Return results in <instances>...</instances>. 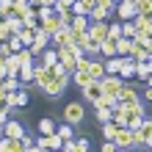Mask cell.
<instances>
[{
  "label": "cell",
  "mask_w": 152,
  "mask_h": 152,
  "mask_svg": "<svg viewBox=\"0 0 152 152\" xmlns=\"http://www.w3.org/2000/svg\"><path fill=\"white\" fill-rule=\"evenodd\" d=\"M20 61H17V56H8L6 61H3V72H6V77H17V72H20Z\"/></svg>",
  "instance_id": "cell-19"
},
{
  "label": "cell",
  "mask_w": 152,
  "mask_h": 152,
  "mask_svg": "<svg viewBox=\"0 0 152 152\" xmlns=\"http://www.w3.org/2000/svg\"><path fill=\"white\" fill-rule=\"evenodd\" d=\"M102 88V97H111V100H116V94H119V88H122V80L116 77V75H105L102 80H97Z\"/></svg>",
  "instance_id": "cell-4"
},
{
  "label": "cell",
  "mask_w": 152,
  "mask_h": 152,
  "mask_svg": "<svg viewBox=\"0 0 152 152\" xmlns=\"http://www.w3.org/2000/svg\"><path fill=\"white\" fill-rule=\"evenodd\" d=\"M83 119H86V108L80 102H69L66 108H64V122L66 124H72V127H75V124H80Z\"/></svg>",
  "instance_id": "cell-3"
},
{
  "label": "cell",
  "mask_w": 152,
  "mask_h": 152,
  "mask_svg": "<svg viewBox=\"0 0 152 152\" xmlns=\"http://www.w3.org/2000/svg\"><path fill=\"white\" fill-rule=\"evenodd\" d=\"M149 50H152V44H144V42H133V44H130V53H127V58L133 61V64L149 61Z\"/></svg>",
  "instance_id": "cell-5"
},
{
  "label": "cell",
  "mask_w": 152,
  "mask_h": 152,
  "mask_svg": "<svg viewBox=\"0 0 152 152\" xmlns=\"http://www.w3.org/2000/svg\"><path fill=\"white\" fill-rule=\"evenodd\" d=\"M149 100H152V88H149V86H144V102H149Z\"/></svg>",
  "instance_id": "cell-46"
},
{
  "label": "cell",
  "mask_w": 152,
  "mask_h": 152,
  "mask_svg": "<svg viewBox=\"0 0 152 152\" xmlns=\"http://www.w3.org/2000/svg\"><path fill=\"white\" fill-rule=\"evenodd\" d=\"M91 3H94V0H91Z\"/></svg>",
  "instance_id": "cell-56"
},
{
  "label": "cell",
  "mask_w": 152,
  "mask_h": 152,
  "mask_svg": "<svg viewBox=\"0 0 152 152\" xmlns=\"http://www.w3.org/2000/svg\"><path fill=\"white\" fill-rule=\"evenodd\" d=\"M8 36H14V33L8 31V25H6V20H0V42H8Z\"/></svg>",
  "instance_id": "cell-41"
},
{
  "label": "cell",
  "mask_w": 152,
  "mask_h": 152,
  "mask_svg": "<svg viewBox=\"0 0 152 152\" xmlns=\"http://www.w3.org/2000/svg\"><path fill=\"white\" fill-rule=\"evenodd\" d=\"M0 152H25L20 138H3L0 141Z\"/></svg>",
  "instance_id": "cell-20"
},
{
  "label": "cell",
  "mask_w": 152,
  "mask_h": 152,
  "mask_svg": "<svg viewBox=\"0 0 152 152\" xmlns=\"http://www.w3.org/2000/svg\"><path fill=\"white\" fill-rule=\"evenodd\" d=\"M28 105V88H17V91L6 94V108H25Z\"/></svg>",
  "instance_id": "cell-6"
},
{
  "label": "cell",
  "mask_w": 152,
  "mask_h": 152,
  "mask_svg": "<svg viewBox=\"0 0 152 152\" xmlns=\"http://www.w3.org/2000/svg\"><path fill=\"white\" fill-rule=\"evenodd\" d=\"M33 33H36V31H31V28H25V25H22V28H20V33H14V36H20V42L25 44V47H31V42H33Z\"/></svg>",
  "instance_id": "cell-31"
},
{
  "label": "cell",
  "mask_w": 152,
  "mask_h": 152,
  "mask_svg": "<svg viewBox=\"0 0 152 152\" xmlns=\"http://www.w3.org/2000/svg\"><path fill=\"white\" fill-rule=\"evenodd\" d=\"M86 33H88V42H97V44H100V42L108 39V22H91Z\"/></svg>",
  "instance_id": "cell-8"
},
{
  "label": "cell",
  "mask_w": 152,
  "mask_h": 152,
  "mask_svg": "<svg viewBox=\"0 0 152 152\" xmlns=\"http://www.w3.org/2000/svg\"><path fill=\"white\" fill-rule=\"evenodd\" d=\"M136 36V28H133V22H122V39H133Z\"/></svg>",
  "instance_id": "cell-38"
},
{
  "label": "cell",
  "mask_w": 152,
  "mask_h": 152,
  "mask_svg": "<svg viewBox=\"0 0 152 152\" xmlns=\"http://www.w3.org/2000/svg\"><path fill=\"white\" fill-rule=\"evenodd\" d=\"M39 6H47V8H53V6H56V0H39Z\"/></svg>",
  "instance_id": "cell-47"
},
{
  "label": "cell",
  "mask_w": 152,
  "mask_h": 152,
  "mask_svg": "<svg viewBox=\"0 0 152 152\" xmlns=\"http://www.w3.org/2000/svg\"><path fill=\"white\" fill-rule=\"evenodd\" d=\"M11 6H14V0H0V17L11 14Z\"/></svg>",
  "instance_id": "cell-40"
},
{
  "label": "cell",
  "mask_w": 152,
  "mask_h": 152,
  "mask_svg": "<svg viewBox=\"0 0 152 152\" xmlns=\"http://www.w3.org/2000/svg\"><path fill=\"white\" fill-rule=\"evenodd\" d=\"M66 86H69V75H66V72H61V75H56V77H53L50 83L42 88V91L47 94V97H61V94L66 91Z\"/></svg>",
  "instance_id": "cell-2"
},
{
  "label": "cell",
  "mask_w": 152,
  "mask_h": 152,
  "mask_svg": "<svg viewBox=\"0 0 152 152\" xmlns=\"http://www.w3.org/2000/svg\"><path fill=\"white\" fill-rule=\"evenodd\" d=\"M69 42H72V31H69V28H61L58 33H53V36H50V47H66Z\"/></svg>",
  "instance_id": "cell-14"
},
{
  "label": "cell",
  "mask_w": 152,
  "mask_h": 152,
  "mask_svg": "<svg viewBox=\"0 0 152 152\" xmlns=\"http://www.w3.org/2000/svg\"><path fill=\"white\" fill-rule=\"evenodd\" d=\"M11 119V108H6V105H0V124H6Z\"/></svg>",
  "instance_id": "cell-42"
},
{
  "label": "cell",
  "mask_w": 152,
  "mask_h": 152,
  "mask_svg": "<svg viewBox=\"0 0 152 152\" xmlns=\"http://www.w3.org/2000/svg\"><path fill=\"white\" fill-rule=\"evenodd\" d=\"M80 91H83V100H86V102H91V105L102 97V88H100V83H97V80H91V83H88V86H83Z\"/></svg>",
  "instance_id": "cell-11"
},
{
  "label": "cell",
  "mask_w": 152,
  "mask_h": 152,
  "mask_svg": "<svg viewBox=\"0 0 152 152\" xmlns=\"http://www.w3.org/2000/svg\"><path fill=\"white\" fill-rule=\"evenodd\" d=\"M88 17H72V22H69V31L72 33H86L88 31Z\"/></svg>",
  "instance_id": "cell-21"
},
{
  "label": "cell",
  "mask_w": 152,
  "mask_h": 152,
  "mask_svg": "<svg viewBox=\"0 0 152 152\" xmlns=\"http://www.w3.org/2000/svg\"><path fill=\"white\" fill-rule=\"evenodd\" d=\"M17 80L22 83V88H28V86L33 83V64H25V66H20V72H17Z\"/></svg>",
  "instance_id": "cell-16"
},
{
  "label": "cell",
  "mask_w": 152,
  "mask_h": 152,
  "mask_svg": "<svg viewBox=\"0 0 152 152\" xmlns=\"http://www.w3.org/2000/svg\"><path fill=\"white\" fill-rule=\"evenodd\" d=\"M0 127H3V138H22L25 136L22 122H17V119H8L6 124H0Z\"/></svg>",
  "instance_id": "cell-10"
},
{
  "label": "cell",
  "mask_w": 152,
  "mask_h": 152,
  "mask_svg": "<svg viewBox=\"0 0 152 152\" xmlns=\"http://www.w3.org/2000/svg\"><path fill=\"white\" fill-rule=\"evenodd\" d=\"M149 72H152L149 61H141V64H136V77H138L144 86H149Z\"/></svg>",
  "instance_id": "cell-22"
},
{
  "label": "cell",
  "mask_w": 152,
  "mask_h": 152,
  "mask_svg": "<svg viewBox=\"0 0 152 152\" xmlns=\"http://www.w3.org/2000/svg\"><path fill=\"white\" fill-rule=\"evenodd\" d=\"M61 28H64V22H61V20H58L56 14H53V17H47V20H42V22H39V31H44V33H47V36H53V33H58Z\"/></svg>",
  "instance_id": "cell-12"
},
{
  "label": "cell",
  "mask_w": 152,
  "mask_h": 152,
  "mask_svg": "<svg viewBox=\"0 0 152 152\" xmlns=\"http://www.w3.org/2000/svg\"><path fill=\"white\" fill-rule=\"evenodd\" d=\"M130 44H133V39H116V42H113V47H116V56H119V58H127V53H130Z\"/></svg>",
  "instance_id": "cell-27"
},
{
  "label": "cell",
  "mask_w": 152,
  "mask_h": 152,
  "mask_svg": "<svg viewBox=\"0 0 152 152\" xmlns=\"http://www.w3.org/2000/svg\"><path fill=\"white\" fill-rule=\"evenodd\" d=\"M91 6H94L91 0H75L69 11H72L75 17H88V11H91Z\"/></svg>",
  "instance_id": "cell-18"
},
{
  "label": "cell",
  "mask_w": 152,
  "mask_h": 152,
  "mask_svg": "<svg viewBox=\"0 0 152 152\" xmlns=\"http://www.w3.org/2000/svg\"><path fill=\"white\" fill-rule=\"evenodd\" d=\"M108 39L111 42H116V39H122V22H108Z\"/></svg>",
  "instance_id": "cell-32"
},
{
  "label": "cell",
  "mask_w": 152,
  "mask_h": 152,
  "mask_svg": "<svg viewBox=\"0 0 152 152\" xmlns=\"http://www.w3.org/2000/svg\"><path fill=\"white\" fill-rule=\"evenodd\" d=\"M113 56H116V47H113V42H111V39L100 42V58L105 61V58H113Z\"/></svg>",
  "instance_id": "cell-28"
},
{
  "label": "cell",
  "mask_w": 152,
  "mask_h": 152,
  "mask_svg": "<svg viewBox=\"0 0 152 152\" xmlns=\"http://www.w3.org/2000/svg\"><path fill=\"white\" fill-rule=\"evenodd\" d=\"M88 77H91V80H102V77H105L102 58H91V64H88Z\"/></svg>",
  "instance_id": "cell-15"
},
{
  "label": "cell",
  "mask_w": 152,
  "mask_h": 152,
  "mask_svg": "<svg viewBox=\"0 0 152 152\" xmlns=\"http://www.w3.org/2000/svg\"><path fill=\"white\" fill-rule=\"evenodd\" d=\"M97 119H100V124L111 122V108H97Z\"/></svg>",
  "instance_id": "cell-39"
},
{
  "label": "cell",
  "mask_w": 152,
  "mask_h": 152,
  "mask_svg": "<svg viewBox=\"0 0 152 152\" xmlns=\"http://www.w3.org/2000/svg\"><path fill=\"white\" fill-rule=\"evenodd\" d=\"M113 3H122V0H113Z\"/></svg>",
  "instance_id": "cell-54"
},
{
  "label": "cell",
  "mask_w": 152,
  "mask_h": 152,
  "mask_svg": "<svg viewBox=\"0 0 152 152\" xmlns=\"http://www.w3.org/2000/svg\"><path fill=\"white\" fill-rule=\"evenodd\" d=\"M25 152H47V149H39V147H36V144H33V147H31V149H25Z\"/></svg>",
  "instance_id": "cell-48"
},
{
  "label": "cell",
  "mask_w": 152,
  "mask_h": 152,
  "mask_svg": "<svg viewBox=\"0 0 152 152\" xmlns=\"http://www.w3.org/2000/svg\"><path fill=\"white\" fill-rule=\"evenodd\" d=\"M119 152H144V149H136V147H130V149H119Z\"/></svg>",
  "instance_id": "cell-50"
},
{
  "label": "cell",
  "mask_w": 152,
  "mask_h": 152,
  "mask_svg": "<svg viewBox=\"0 0 152 152\" xmlns=\"http://www.w3.org/2000/svg\"><path fill=\"white\" fill-rule=\"evenodd\" d=\"M116 127H119V124H113V122H105L102 127H100V130H102V138H105V141H113V136H116Z\"/></svg>",
  "instance_id": "cell-34"
},
{
  "label": "cell",
  "mask_w": 152,
  "mask_h": 152,
  "mask_svg": "<svg viewBox=\"0 0 152 152\" xmlns=\"http://www.w3.org/2000/svg\"><path fill=\"white\" fill-rule=\"evenodd\" d=\"M136 100H141V97H138V88L133 86V83H122L119 94H116V102H119V105H127V102H136Z\"/></svg>",
  "instance_id": "cell-7"
},
{
  "label": "cell",
  "mask_w": 152,
  "mask_h": 152,
  "mask_svg": "<svg viewBox=\"0 0 152 152\" xmlns=\"http://www.w3.org/2000/svg\"><path fill=\"white\" fill-rule=\"evenodd\" d=\"M102 152H119V149L113 147V141H105V144H102Z\"/></svg>",
  "instance_id": "cell-44"
},
{
  "label": "cell",
  "mask_w": 152,
  "mask_h": 152,
  "mask_svg": "<svg viewBox=\"0 0 152 152\" xmlns=\"http://www.w3.org/2000/svg\"><path fill=\"white\" fill-rule=\"evenodd\" d=\"M75 0H56V6H64V8H72Z\"/></svg>",
  "instance_id": "cell-45"
},
{
  "label": "cell",
  "mask_w": 152,
  "mask_h": 152,
  "mask_svg": "<svg viewBox=\"0 0 152 152\" xmlns=\"http://www.w3.org/2000/svg\"><path fill=\"white\" fill-rule=\"evenodd\" d=\"M14 3H28V0H14Z\"/></svg>",
  "instance_id": "cell-52"
},
{
  "label": "cell",
  "mask_w": 152,
  "mask_h": 152,
  "mask_svg": "<svg viewBox=\"0 0 152 152\" xmlns=\"http://www.w3.org/2000/svg\"><path fill=\"white\" fill-rule=\"evenodd\" d=\"M8 53H11V56H17V53H20V50H25V44L20 42V36H8Z\"/></svg>",
  "instance_id": "cell-33"
},
{
  "label": "cell",
  "mask_w": 152,
  "mask_h": 152,
  "mask_svg": "<svg viewBox=\"0 0 152 152\" xmlns=\"http://www.w3.org/2000/svg\"><path fill=\"white\" fill-rule=\"evenodd\" d=\"M133 8H136V17H149L152 14V0H133Z\"/></svg>",
  "instance_id": "cell-24"
},
{
  "label": "cell",
  "mask_w": 152,
  "mask_h": 152,
  "mask_svg": "<svg viewBox=\"0 0 152 152\" xmlns=\"http://www.w3.org/2000/svg\"><path fill=\"white\" fill-rule=\"evenodd\" d=\"M17 61H20V64L25 66V64H33V56H31V53H28V47H25V50H20V53H17Z\"/></svg>",
  "instance_id": "cell-36"
},
{
  "label": "cell",
  "mask_w": 152,
  "mask_h": 152,
  "mask_svg": "<svg viewBox=\"0 0 152 152\" xmlns=\"http://www.w3.org/2000/svg\"><path fill=\"white\" fill-rule=\"evenodd\" d=\"M116 77H119L122 83H133V77H136V64H133L130 58H122V69H119Z\"/></svg>",
  "instance_id": "cell-13"
},
{
  "label": "cell",
  "mask_w": 152,
  "mask_h": 152,
  "mask_svg": "<svg viewBox=\"0 0 152 152\" xmlns=\"http://www.w3.org/2000/svg\"><path fill=\"white\" fill-rule=\"evenodd\" d=\"M102 66H105V75H119V69H122V58H119V56L105 58V61H102Z\"/></svg>",
  "instance_id": "cell-23"
},
{
  "label": "cell",
  "mask_w": 152,
  "mask_h": 152,
  "mask_svg": "<svg viewBox=\"0 0 152 152\" xmlns=\"http://www.w3.org/2000/svg\"><path fill=\"white\" fill-rule=\"evenodd\" d=\"M0 141H3V127H0Z\"/></svg>",
  "instance_id": "cell-53"
},
{
  "label": "cell",
  "mask_w": 152,
  "mask_h": 152,
  "mask_svg": "<svg viewBox=\"0 0 152 152\" xmlns=\"http://www.w3.org/2000/svg\"><path fill=\"white\" fill-rule=\"evenodd\" d=\"M28 3H31V6H39V0H28Z\"/></svg>",
  "instance_id": "cell-51"
},
{
  "label": "cell",
  "mask_w": 152,
  "mask_h": 152,
  "mask_svg": "<svg viewBox=\"0 0 152 152\" xmlns=\"http://www.w3.org/2000/svg\"><path fill=\"white\" fill-rule=\"evenodd\" d=\"M113 105H116V100H111V97H100L91 108H113Z\"/></svg>",
  "instance_id": "cell-37"
},
{
  "label": "cell",
  "mask_w": 152,
  "mask_h": 152,
  "mask_svg": "<svg viewBox=\"0 0 152 152\" xmlns=\"http://www.w3.org/2000/svg\"><path fill=\"white\" fill-rule=\"evenodd\" d=\"M56 136L61 138V141H72L75 138V130H72V124H56Z\"/></svg>",
  "instance_id": "cell-25"
},
{
  "label": "cell",
  "mask_w": 152,
  "mask_h": 152,
  "mask_svg": "<svg viewBox=\"0 0 152 152\" xmlns=\"http://www.w3.org/2000/svg\"><path fill=\"white\" fill-rule=\"evenodd\" d=\"M0 105H6V91L0 88Z\"/></svg>",
  "instance_id": "cell-49"
},
{
  "label": "cell",
  "mask_w": 152,
  "mask_h": 152,
  "mask_svg": "<svg viewBox=\"0 0 152 152\" xmlns=\"http://www.w3.org/2000/svg\"><path fill=\"white\" fill-rule=\"evenodd\" d=\"M39 61H42V66H56L58 64V56H56V47H47L39 56Z\"/></svg>",
  "instance_id": "cell-26"
},
{
  "label": "cell",
  "mask_w": 152,
  "mask_h": 152,
  "mask_svg": "<svg viewBox=\"0 0 152 152\" xmlns=\"http://www.w3.org/2000/svg\"><path fill=\"white\" fill-rule=\"evenodd\" d=\"M91 144H88V138H75L72 141V152H88Z\"/></svg>",
  "instance_id": "cell-35"
},
{
  "label": "cell",
  "mask_w": 152,
  "mask_h": 152,
  "mask_svg": "<svg viewBox=\"0 0 152 152\" xmlns=\"http://www.w3.org/2000/svg\"><path fill=\"white\" fill-rule=\"evenodd\" d=\"M0 44H3V42H0Z\"/></svg>",
  "instance_id": "cell-55"
},
{
  "label": "cell",
  "mask_w": 152,
  "mask_h": 152,
  "mask_svg": "<svg viewBox=\"0 0 152 152\" xmlns=\"http://www.w3.org/2000/svg\"><path fill=\"white\" fill-rule=\"evenodd\" d=\"M20 141H22V147H25V149H31V147H33V136H28V133H25Z\"/></svg>",
  "instance_id": "cell-43"
},
{
  "label": "cell",
  "mask_w": 152,
  "mask_h": 152,
  "mask_svg": "<svg viewBox=\"0 0 152 152\" xmlns=\"http://www.w3.org/2000/svg\"><path fill=\"white\" fill-rule=\"evenodd\" d=\"M88 22H111V11H105V8H100V6H91Z\"/></svg>",
  "instance_id": "cell-17"
},
{
  "label": "cell",
  "mask_w": 152,
  "mask_h": 152,
  "mask_svg": "<svg viewBox=\"0 0 152 152\" xmlns=\"http://www.w3.org/2000/svg\"><path fill=\"white\" fill-rule=\"evenodd\" d=\"M50 133H56V122L44 116V119H39V136H50Z\"/></svg>",
  "instance_id": "cell-30"
},
{
  "label": "cell",
  "mask_w": 152,
  "mask_h": 152,
  "mask_svg": "<svg viewBox=\"0 0 152 152\" xmlns=\"http://www.w3.org/2000/svg\"><path fill=\"white\" fill-rule=\"evenodd\" d=\"M0 88H3L6 94H11V91H17V88H22V83L17 77H3V80H0Z\"/></svg>",
  "instance_id": "cell-29"
},
{
  "label": "cell",
  "mask_w": 152,
  "mask_h": 152,
  "mask_svg": "<svg viewBox=\"0 0 152 152\" xmlns=\"http://www.w3.org/2000/svg\"><path fill=\"white\" fill-rule=\"evenodd\" d=\"M149 144H152V122H149V116H144L141 127H138V130H133V147L147 152Z\"/></svg>",
  "instance_id": "cell-1"
},
{
  "label": "cell",
  "mask_w": 152,
  "mask_h": 152,
  "mask_svg": "<svg viewBox=\"0 0 152 152\" xmlns=\"http://www.w3.org/2000/svg\"><path fill=\"white\" fill-rule=\"evenodd\" d=\"M113 147H116V149H130V147H133V130H127V127H116Z\"/></svg>",
  "instance_id": "cell-9"
}]
</instances>
